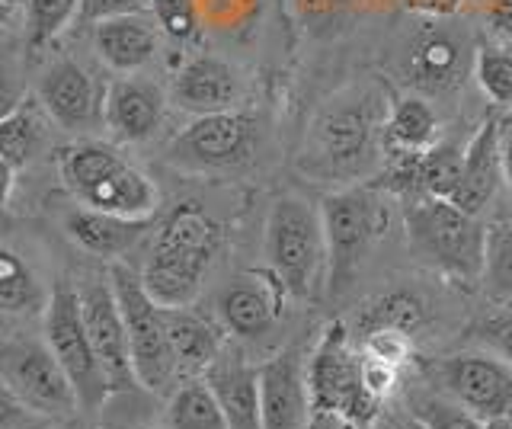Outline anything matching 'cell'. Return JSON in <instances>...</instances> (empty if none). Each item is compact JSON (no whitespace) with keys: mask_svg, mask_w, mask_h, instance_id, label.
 Segmentation results:
<instances>
[{"mask_svg":"<svg viewBox=\"0 0 512 429\" xmlns=\"http://www.w3.org/2000/svg\"><path fill=\"white\" fill-rule=\"evenodd\" d=\"M253 145L256 122L240 109L196 116L170 141L167 164L186 173H224L244 167L253 157Z\"/></svg>","mask_w":512,"mask_h":429,"instance_id":"9","label":"cell"},{"mask_svg":"<svg viewBox=\"0 0 512 429\" xmlns=\"http://www.w3.org/2000/svg\"><path fill=\"white\" fill-rule=\"evenodd\" d=\"M205 381L212 385L231 429H263L260 369L250 365L244 353L224 349L218 362L205 372Z\"/></svg>","mask_w":512,"mask_h":429,"instance_id":"18","label":"cell"},{"mask_svg":"<svg viewBox=\"0 0 512 429\" xmlns=\"http://www.w3.org/2000/svg\"><path fill=\"white\" fill-rule=\"evenodd\" d=\"M359 378H362V388L378 397V401L384 404L388 397L397 391V381H400V365H391L384 359H372L362 353V365H359Z\"/></svg>","mask_w":512,"mask_h":429,"instance_id":"37","label":"cell"},{"mask_svg":"<svg viewBox=\"0 0 512 429\" xmlns=\"http://www.w3.org/2000/svg\"><path fill=\"white\" fill-rule=\"evenodd\" d=\"M263 429H301L311 417L308 365L298 349H282L260 365Z\"/></svg>","mask_w":512,"mask_h":429,"instance_id":"12","label":"cell"},{"mask_svg":"<svg viewBox=\"0 0 512 429\" xmlns=\"http://www.w3.org/2000/svg\"><path fill=\"white\" fill-rule=\"evenodd\" d=\"M503 135H500V122L487 119L474 138L464 148V167H461V180L458 189L452 193V202L458 209L480 215L496 196V189L503 183Z\"/></svg>","mask_w":512,"mask_h":429,"instance_id":"17","label":"cell"},{"mask_svg":"<svg viewBox=\"0 0 512 429\" xmlns=\"http://www.w3.org/2000/svg\"><path fill=\"white\" fill-rule=\"evenodd\" d=\"M4 391L23 410L42 413V417L68 420L80 410V397L74 381L64 372L58 356L48 349V343L36 340H10L4 343Z\"/></svg>","mask_w":512,"mask_h":429,"instance_id":"8","label":"cell"},{"mask_svg":"<svg viewBox=\"0 0 512 429\" xmlns=\"http://www.w3.org/2000/svg\"><path fill=\"white\" fill-rule=\"evenodd\" d=\"M151 228H154L151 218H125L100 209H87V205L64 215V231H68L71 241L103 260H119Z\"/></svg>","mask_w":512,"mask_h":429,"instance_id":"19","label":"cell"},{"mask_svg":"<svg viewBox=\"0 0 512 429\" xmlns=\"http://www.w3.org/2000/svg\"><path fill=\"white\" fill-rule=\"evenodd\" d=\"M413 10H423L429 17H445V13H452L458 7V0H407Z\"/></svg>","mask_w":512,"mask_h":429,"instance_id":"42","label":"cell"},{"mask_svg":"<svg viewBox=\"0 0 512 429\" xmlns=\"http://www.w3.org/2000/svg\"><path fill=\"white\" fill-rule=\"evenodd\" d=\"M218 317L224 330L240 340H260L272 330L279 317V301L272 295L269 282L256 276L234 279L218 292Z\"/></svg>","mask_w":512,"mask_h":429,"instance_id":"22","label":"cell"},{"mask_svg":"<svg viewBox=\"0 0 512 429\" xmlns=\"http://www.w3.org/2000/svg\"><path fill=\"white\" fill-rule=\"evenodd\" d=\"M359 365L362 356L352 353L349 330L340 321L327 324L308 362L311 410H336L359 429L372 426L381 417L384 404L362 388Z\"/></svg>","mask_w":512,"mask_h":429,"instance_id":"5","label":"cell"},{"mask_svg":"<svg viewBox=\"0 0 512 429\" xmlns=\"http://www.w3.org/2000/svg\"><path fill=\"white\" fill-rule=\"evenodd\" d=\"M173 103L192 116H212L234 109L240 97V77L237 71L218 55H196L176 71L173 77Z\"/></svg>","mask_w":512,"mask_h":429,"instance_id":"15","label":"cell"},{"mask_svg":"<svg viewBox=\"0 0 512 429\" xmlns=\"http://www.w3.org/2000/svg\"><path fill=\"white\" fill-rule=\"evenodd\" d=\"M404 228L413 250L432 266L458 276L461 282H480L484 276L487 228L480 225L477 215L458 209L452 199H407Z\"/></svg>","mask_w":512,"mask_h":429,"instance_id":"3","label":"cell"},{"mask_svg":"<svg viewBox=\"0 0 512 429\" xmlns=\"http://www.w3.org/2000/svg\"><path fill=\"white\" fill-rule=\"evenodd\" d=\"M509 413H512V410H509Z\"/></svg>","mask_w":512,"mask_h":429,"instance_id":"46","label":"cell"},{"mask_svg":"<svg viewBox=\"0 0 512 429\" xmlns=\"http://www.w3.org/2000/svg\"><path fill=\"white\" fill-rule=\"evenodd\" d=\"M151 0H80V20L84 23H103L128 17V13H144Z\"/></svg>","mask_w":512,"mask_h":429,"instance_id":"39","label":"cell"},{"mask_svg":"<svg viewBox=\"0 0 512 429\" xmlns=\"http://www.w3.org/2000/svg\"><path fill=\"white\" fill-rule=\"evenodd\" d=\"M426 321H429L426 301L416 292H407V289L384 292L362 314V327L365 330H372V327H397V330L416 333L420 327H426Z\"/></svg>","mask_w":512,"mask_h":429,"instance_id":"29","label":"cell"},{"mask_svg":"<svg viewBox=\"0 0 512 429\" xmlns=\"http://www.w3.org/2000/svg\"><path fill=\"white\" fill-rule=\"evenodd\" d=\"M77 202L87 205V209H100V212L125 215V218H151L160 202V193L138 167L122 161L93 189H87Z\"/></svg>","mask_w":512,"mask_h":429,"instance_id":"23","label":"cell"},{"mask_svg":"<svg viewBox=\"0 0 512 429\" xmlns=\"http://www.w3.org/2000/svg\"><path fill=\"white\" fill-rule=\"evenodd\" d=\"M151 13L160 26V33L170 36L173 42L189 45L202 36L199 13L192 0H151Z\"/></svg>","mask_w":512,"mask_h":429,"instance_id":"35","label":"cell"},{"mask_svg":"<svg viewBox=\"0 0 512 429\" xmlns=\"http://www.w3.org/2000/svg\"><path fill=\"white\" fill-rule=\"evenodd\" d=\"M362 353L372 359H384L391 365H407L413 359V333L397 327H372L365 330Z\"/></svg>","mask_w":512,"mask_h":429,"instance_id":"36","label":"cell"},{"mask_svg":"<svg viewBox=\"0 0 512 429\" xmlns=\"http://www.w3.org/2000/svg\"><path fill=\"white\" fill-rule=\"evenodd\" d=\"M0 308L7 314H29L42 308L39 282L13 250L0 253Z\"/></svg>","mask_w":512,"mask_h":429,"instance_id":"32","label":"cell"},{"mask_svg":"<svg viewBox=\"0 0 512 429\" xmlns=\"http://www.w3.org/2000/svg\"><path fill=\"white\" fill-rule=\"evenodd\" d=\"M480 282L493 301L512 305V221L487 228V260Z\"/></svg>","mask_w":512,"mask_h":429,"instance_id":"31","label":"cell"},{"mask_svg":"<svg viewBox=\"0 0 512 429\" xmlns=\"http://www.w3.org/2000/svg\"><path fill=\"white\" fill-rule=\"evenodd\" d=\"M208 263L180 257V253H164V250H151V260L144 266V289L157 301L160 308H189L196 301L202 289V276H205Z\"/></svg>","mask_w":512,"mask_h":429,"instance_id":"25","label":"cell"},{"mask_svg":"<svg viewBox=\"0 0 512 429\" xmlns=\"http://www.w3.org/2000/svg\"><path fill=\"white\" fill-rule=\"evenodd\" d=\"M266 263L269 273L288 295L314 298L330 263L327 231L320 209L298 196L272 202L266 218Z\"/></svg>","mask_w":512,"mask_h":429,"instance_id":"2","label":"cell"},{"mask_svg":"<svg viewBox=\"0 0 512 429\" xmlns=\"http://www.w3.org/2000/svg\"><path fill=\"white\" fill-rule=\"evenodd\" d=\"M320 218H324L330 250V289L340 292L356 276L359 263L368 257V250L388 225V212H384L375 189L343 186L324 196Z\"/></svg>","mask_w":512,"mask_h":429,"instance_id":"6","label":"cell"},{"mask_svg":"<svg viewBox=\"0 0 512 429\" xmlns=\"http://www.w3.org/2000/svg\"><path fill=\"white\" fill-rule=\"evenodd\" d=\"M388 103L375 84L346 87L320 106L298 154V170L314 183L352 186L372 173L384 154Z\"/></svg>","mask_w":512,"mask_h":429,"instance_id":"1","label":"cell"},{"mask_svg":"<svg viewBox=\"0 0 512 429\" xmlns=\"http://www.w3.org/2000/svg\"><path fill=\"white\" fill-rule=\"evenodd\" d=\"M109 282H112V292H116V301L125 317L138 385L148 391H164L170 381L180 375L176 372L170 340H167L164 308H160L148 295V289H144L141 273H135V269L122 260H112Z\"/></svg>","mask_w":512,"mask_h":429,"instance_id":"4","label":"cell"},{"mask_svg":"<svg viewBox=\"0 0 512 429\" xmlns=\"http://www.w3.org/2000/svg\"><path fill=\"white\" fill-rule=\"evenodd\" d=\"M464 71H468V42L455 29L429 26L413 39L407 74L420 90L429 93L455 90L464 81Z\"/></svg>","mask_w":512,"mask_h":429,"instance_id":"16","label":"cell"},{"mask_svg":"<svg viewBox=\"0 0 512 429\" xmlns=\"http://www.w3.org/2000/svg\"><path fill=\"white\" fill-rule=\"evenodd\" d=\"M474 77L480 93L496 106H512V42L477 45Z\"/></svg>","mask_w":512,"mask_h":429,"instance_id":"30","label":"cell"},{"mask_svg":"<svg viewBox=\"0 0 512 429\" xmlns=\"http://www.w3.org/2000/svg\"><path fill=\"white\" fill-rule=\"evenodd\" d=\"M439 141V119L423 97L397 100L388 125H384V161L400 154H420L429 151Z\"/></svg>","mask_w":512,"mask_h":429,"instance_id":"26","label":"cell"},{"mask_svg":"<svg viewBox=\"0 0 512 429\" xmlns=\"http://www.w3.org/2000/svg\"><path fill=\"white\" fill-rule=\"evenodd\" d=\"M157 26L144 13H128V17L96 23L93 49L112 71L119 74H138L148 68L157 55Z\"/></svg>","mask_w":512,"mask_h":429,"instance_id":"20","label":"cell"},{"mask_svg":"<svg viewBox=\"0 0 512 429\" xmlns=\"http://www.w3.org/2000/svg\"><path fill=\"white\" fill-rule=\"evenodd\" d=\"M167 426L170 429H231L212 385H208L205 378L202 381L192 378L183 388L173 391L167 404Z\"/></svg>","mask_w":512,"mask_h":429,"instance_id":"28","label":"cell"},{"mask_svg":"<svg viewBox=\"0 0 512 429\" xmlns=\"http://www.w3.org/2000/svg\"><path fill=\"white\" fill-rule=\"evenodd\" d=\"M164 327H167V340L176 359V372L180 375H205L218 356L228 349L221 327H215L208 317L189 311V308H164Z\"/></svg>","mask_w":512,"mask_h":429,"instance_id":"21","label":"cell"},{"mask_svg":"<svg viewBox=\"0 0 512 429\" xmlns=\"http://www.w3.org/2000/svg\"><path fill=\"white\" fill-rule=\"evenodd\" d=\"M80 17V0H29L26 10V39L32 49L52 42L64 26Z\"/></svg>","mask_w":512,"mask_h":429,"instance_id":"34","label":"cell"},{"mask_svg":"<svg viewBox=\"0 0 512 429\" xmlns=\"http://www.w3.org/2000/svg\"><path fill=\"white\" fill-rule=\"evenodd\" d=\"M154 250L180 253L202 263H212V257L221 247V228L212 215H205L196 205H180L173 209L160 225L154 228Z\"/></svg>","mask_w":512,"mask_h":429,"instance_id":"24","label":"cell"},{"mask_svg":"<svg viewBox=\"0 0 512 429\" xmlns=\"http://www.w3.org/2000/svg\"><path fill=\"white\" fill-rule=\"evenodd\" d=\"M474 337L512 365V311L493 314V317H487V321H480L474 327Z\"/></svg>","mask_w":512,"mask_h":429,"instance_id":"38","label":"cell"},{"mask_svg":"<svg viewBox=\"0 0 512 429\" xmlns=\"http://www.w3.org/2000/svg\"><path fill=\"white\" fill-rule=\"evenodd\" d=\"M448 397L474 410L480 420L506 417L512 410V365L500 356L461 353L442 359L432 369Z\"/></svg>","mask_w":512,"mask_h":429,"instance_id":"10","label":"cell"},{"mask_svg":"<svg viewBox=\"0 0 512 429\" xmlns=\"http://www.w3.org/2000/svg\"><path fill=\"white\" fill-rule=\"evenodd\" d=\"M84 301V321L90 330V340L96 346V356L103 362V372L109 378V391H128L138 385L132 346H128L125 317L112 292V282L93 279L80 289Z\"/></svg>","mask_w":512,"mask_h":429,"instance_id":"11","label":"cell"},{"mask_svg":"<svg viewBox=\"0 0 512 429\" xmlns=\"http://www.w3.org/2000/svg\"><path fill=\"white\" fill-rule=\"evenodd\" d=\"M410 417L426 429H484L487 423L448 394H416L410 401Z\"/></svg>","mask_w":512,"mask_h":429,"instance_id":"33","label":"cell"},{"mask_svg":"<svg viewBox=\"0 0 512 429\" xmlns=\"http://www.w3.org/2000/svg\"><path fill=\"white\" fill-rule=\"evenodd\" d=\"M484 429H512V417H509V413H506V417H493V420L484 423Z\"/></svg>","mask_w":512,"mask_h":429,"instance_id":"44","label":"cell"},{"mask_svg":"<svg viewBox=\"0 0 512 429\" xmlns=\"http://www.w3.org/2000/svg\"><path fill=\"white\" fill-rule=\"evenodd\" d=\"M503 177H506V186L512 189V135L503 138Z\"/></svg>","mask_w":512,"mask_h":429,"instance_id":"43","label":"cell"},{"mask_svg":"<svg viewBox=\"0 0 512 429\" xmlns=\"http://www.w3.org/2000/svg\"><path fill=\"white\" fill-rule=\"evenodd\" d=\"M487 23H490V29L496 36H503L506 42H512V0H490Z\"/></svg>","mask_w":512,"mask_h":429,"instance_id":"40","label":"cell"},{"mask_svg":"<svg viewBox=\"0 0 512 429\" xmlns=\"http://www.w3.org/2000/svg\"><path fill=\"white\" fill-rule=\"evenodd\" d=\"M304 429H359L352 420H346L343 413L336 410H311L308 423H304Z\"/></svg>","mask_w":512,"mask_h":429,"instance_id":"41","label":"cell"},{"mask_svg":"<svg viewBox=\"0 0 512 429\" xmlns=\"http://www.w3.org/2000/svg\"><path fill=\"white\" fill-rule=\"evenodd\" d=\"M39 103L64 132H84L103 116V100L93 77L71 58L55 61L39 81Z\"/></svg>","mask_w":512,"mask_h":429,"instance_id":"14","label":"cell"},{"mask_svg":"<svg viewBox=\"0 0 512 429\" xmlns=\"http://www.w3.org/2000/svg\"><path fill=\"white\" fill-rule=\"evenodd\" d=\"M42 148V129L39 119L32 116V109L13 106L0 119V170H4V202L13 196V183L20 177V170L39 154Z\"/></svg>","mask_w":512,"mask_h":429,"instance_id":"27","label":"cell"},{"mask_svg":"<svg viewBox=\"0 0 512 429\" xmlns=\"http://www.w3.org/2000/svg\"><path fill=\"white\" fill-rule=\"evenodd\" d=\"M407 429H426V426H423L420 420H413V417H410V423H407Z\"/></svg>","mask_w":512,"mask_h":429,"instance_id":"45","label":"cell"},{"mask_svg":"<svg viewBox=\"0 0 512 429\" xmlns=\"http://www.w3.org/2000/svg\"><path fill=\"white\" fill-rule=\"evenodd\" d=\"M167 113V97L154 81L125 74L106 87L103 97V122L106 129L125 145H141L157 135Z\"/></svg>","mask_w":512,"mask_h":429,"instance_id":"13","label":"cell"},{"mask_svg":"<svg viewBox=\"0 0 512 429\" xmlns=\"http://www.w3.org/2000/svg\"><path fill=\"white\" fill-rule=\"evenodd\" d=\"M45 343L64 365V372L74 381L80 407L96 410L109 391V378L103 372V362L96 356V346L90 340V330L84 321V301L80 289H71L68 282H58L52 298L45 305Z\"/></svg>","mask_w":512,"mask_h":429,"instance_id":"7","label":"cell"}]
</instances>
